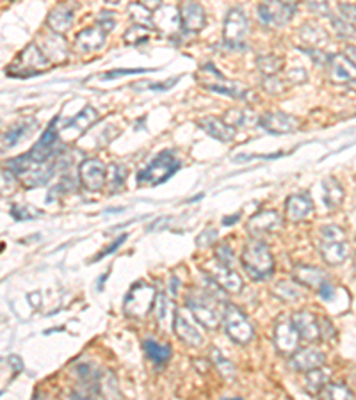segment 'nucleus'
Segmentation results:
<instances>
[{"instance_id":"obj_40","label":"nucleus","mask_w":356,"mask_h":400,"mask_svg":"<svg viewBox=\"0 0 356 400\" xmlns=\"http://www.w3.org/2000/svg\"><path fill=\"white\" fill-rule=\"evenodd\" d=\"M223 119L230 126L237 129V126H244V125H249V123H253V114H252V111L234 109V111H228L227 114H225Z\"/></svg>"},{"instance_id":"obj_47","label":"nucleus","mask_w":356,"mask_h":400,"mask_svg":"<svg viewBox=\"0 0 356 400\" xmlns=\"http://www.w3.org/2000/svg\"><path fill=\"white\" fill-rule=\"evenodd\" d=\"M262 86H264V90L271 94H281L285 91V82L281 79H278V75L266 77L262 82Z\"/></svg>"},{"instance_id":"obj_22","label":"nucleus","mask_w":356,"mask_h":400,"mask_svg":"<svg viewBox=\"0 0 356 400\" xmlns=\"http://www.w3.org/2000/svg\"><path fill=\"white\" fill-rule=\"evenodd\" d=\"M292 279H294L296 283H299V285L317 290L320 288L323 283L328 281L323 269L313 267V265H296V267L292 269Z\"/></svg>"},{"instance_id":"obj_18","label":"nucleus","mask_w":356,"mask_h":400,"mask_svg":"<svg viewBox=\"0 0 356 400\" xmlns=\"http://www.w3.org/2000/svg\"><path fill=\"white\" fill-rule=\"evenodd\" d=\"M328 73L331 82L335 84H347L356 80V66L344 54L331 55L328 59Z\"/></svg>"},{"instance_id":"obj_31","label":"nucleus","mask_w":356,"mask_h":400,"mask_svg":"<svg viewBox=\"0 0 356 400\" xmlns=\"http://www.w3.org/2000/svg\"><path fill=\"white\" fill-rule=\"evenodd\" d=\"M273 293L284 303H298L303 297L301 288L296 285L294 281H287V279H281V281L274 283Z\"/></svg>"},{"instance_id":"obj_49","label":"nucleus","mask_w":356,"mask_h":400,"mask_svg":"<svg viewBox=\"0 0 356 400\" xmlns=\"http://www.w3.org/2000/svg\"><path fill=\"white\" fill-rule=\"evenodd\" d=\"M319 329H320V338L323 340H331L335 336V329L331 325V322L326 317L319 318Z\"/></svg>"},{"instance_id":"obj_8","label":"nucleus","mask_w":356,"mask_h":400,"mask_svg":"<svg viewBox=\"0 0 356 400\" xmlns=\"http://www.w3.org/2000/svg\"><path fill=\"white\" fill-rule=\"evenodd\" d=\"M50 66L52 63L41 52V48L36 47V45H29L6 72L9 75H34V73L38 75V73L43 72V70H48Z\"/></svg>"},{"instance_id":"obj_24","label":"nucleus","mask_w":356,"mask_h":400,"mask_svg":"<svg viewBox=\"0 0 356 400\" xmlns=\"http://www.w3.org/2000/svg\"><path fill=\"white\" fill-rule=\"evenodd\" d=\"M198 125L203 132L209 134V136L214 137V139L221 141V143H228V141H232L235 137L234 126L228 125L225 119L214 118V116H207V118L200 119Z\"/></svg>"},{"instance_id":"obj_26","label":"nucleus","mask_w":356,"mask_h":400,"mask_svg":"<svg viewBox=\"0 0 356 400\" xmlns=\"http://www.w3.org/2000/svg\"><path fill=\"white\" fill-rule=\"evenodd\" d=\"M48 27L54 34H65L66 31H70L73 23V8L70 4H59L48 13V20H47Z\"/></svg>"},{"instance_id":"obj_42","label":"nucleus","mask_w":356,"mask_h":400,"mask_svg":"<svg viewBox=\"0 0 356 400\" xmlns=\"http://www.w3.org/2000/svg\"><path fill=\"white\" fill-rule=\"evenodd\" d=\"M153 311H155V317H157L158 324L164 325L169 318V311H171L169 301L164 293H157V299H155V304H153Z\"/></svg>"},{"instance_id":"obj_23","label":"nucleus","mask_w":356,"mask_h":400,"mask_svg":"<svg viewBox=\"0 0 356 400\" xmlns=\"http://www.w3.org/2000/svg\"><path fill=\"white\" fill-rule=\"evenodd\" d=\"M292 324L298 329L299 336L306 342H317L320 338L319 320L310 311H298L292 315Z\"/></svg>"},{"instance_id":"obj_4","label":"nucleus","mask_w":356,"mask_h":400,"mask_svg":"<svg viewBox=\"0 0 356 400\" xmlns=\"http://www.w3.org/2000/svg\"><path fill=\"white\" fill-rule=\"evenodd\" d=\"M189 311L195 315L196 320L202 325H205L207 329H217L221 324L223 315L217 311L216 301L205 290H191L185 297Z\"/></svg>"},{"instance_id":"obj_32","label":"nucleus","mask_w":356,"mask_h":400,"mask_svg":"<svg viewBox=\"0 0 356 400\" xmlns=\"http://www.w3.org/2000/svg\"><path fill=\"white\" fill-rule=\"evenodd\" d=\"M319 400H355V393L344 382H328L317 395Z\"/></svg>"},{"instance_id":"obj_35","label":"nucleus","mask_w":356,"mask_h":400,"mask_svg":"<svg viewBox=\"0 0 356 400\" xmlns=\"http://www.w3.org/2000/svg\"><path fill=\"white\" fill-rule=\"evenodd\" d=\"M97 119H98V112L95 111L91 105H87V107H84V111L80 112L79 116H75L73 119H70L65 126L66 129H75L77 132H84V130L90 129V126L93 125Z\"/></svg>"},{"instance_id":"obj_46","label":"nucleus","mask_w":356,"mask_h":400,"mask_svg":"<svg viewBox=\"0 0 356 400\" xmlns=\"http://www.w3.org/2000/svg\"><path fill=\"white\" fill-rule=\"evenodd\" d=\"M330 20H331V27H333L335 33H337L340 38H349L355 34V29H352L349 23H345L340 16H335V18L333 16H330Z\"/></svg>"},{"instance_id":"obj_54","label":"nucleus","mask_w":356,"mask_h":400,"mask_svg":"<svg viewBox=\"0 0 356 400\" xmlns=\"http://www.w3.org/2000/svg\"><path fill=\"white\" fill-rule=\"evenodd\" d=\"M308 8L312 9V11H317L319 15H324V16H330V8H328L326 2H310Z\"/></svg>"},{"instance_id":"obj_7","label":"nucleus","mask_w":356,"mask_h":400,"mask_svg":"<svg viewBox=\"0 0 356 400\" xmlns=\"http://www.w3.org/2000/svg\"><path fill=\"white\" fill-rule=\"evenodd\" d=\"M155 299H157V293H155L153 286L146 285V283H136L126 293L123 311L132 318H143L153 308Z\"/></svg>"},{"instance_id":"obj_39","label":"nucleus","mask_w":356,"mask_h":400,"mask_svg":"<svg viewBox=\"0 0 356 400\" xmlns=\"http://www.w3.org/2000/svg\"><path fill=\"white\" fill-rule=\"evenodd\" d=\"M210 360H212V363L216 364V368L221 372L223 377L235 379V367L232 364V361H228L227 357H225L220 350L214 349V347L210 349Z\"/></svg>"},{"instance_id":"obj_41","label":"nucleus","mask_w":356,"mask_h":400,"mask_svg":"<svg viewBox=\"0 0 356 400\" xmlns=\"http://www.w3.org/2000/svg\"><path fill=\"white\" fill-rule=\"evenodd\" d=\"M123 40H125L126 45L146 43V41L150 40V31H148V27L134 26V27H130L129 31H126L125 36H123Z\"/></svg>"},{"instance_id":"obj_57","label":"nucleus","mask_w":356,"mask_h":400,"mask_svg":"<svg viewBox=\"0 0 356 400\" xmlns=\"http://www.w3.org/2000/svg\"><path fill=\"white\" fill-rule=\"evenodd\" d=\"M33 400H54L52 399L50 395H47V393H43V391H38L36 395H34V399Z\"/></svg>"},{"instance_id":"obj_53","label":"nucleus","mask_w":356,"mask_h":400,"mask_svg":"<svg viewBox=\"0 0 356 400\" xmlns=\"http://www.w3.org/2000/svg\"><path fill=\"white\" fill-rule=\"evenodd\" d=\"M139 72H143V70H114V72H109L107 75H102V79L111 80V79H116V77H119V75H130V73H139Z\"/></svg>"},{"instance_id":"obj_14","label":"nucleus","mask_w":356,"mask_h":400,"mask_svg":"<svg viewBox=\"0 0 356 400\" xmlns=\"http://www.w3.org/2000/svg\"><path fill=\"white\" fill-rule=\"evenodd\" d=\"M259 125L269 134H291L299 129V121L287 112H267L259 118Z\"/></svg>"},{"instance_id":"obj_50","label":"nucleus","mask_w":356,"mask_h":400,"mask_svg":"<svg viewBox=\"0 0 356 400\" xmlns=\"http://www.w3.org/2000/svg\"><path fill=\"white\" fill-rule=\"evenodd\" d=\"M216 237H217V233H216V229H207V232H203L202 235L198 237V246H210V244L216 240Z\"/></svg>"},{"instance_id":"obj_17","label":"nucleus","mask_w":356,"mask_h":400,"mask_svg":"<svg viewBox=\"0 0 356 400\" xmlns=\"http://www.w3.org/2000/svg\"><path fill=\"white\" fill-rule=\"evenodd\" d=\"M153 27L164 34H175L182 27L180 8L176 6H161L153 11Z\"/></svg>"},{"instance_id":"obj_27","label":"nucleus","mask_w":356,"mask_h":400,"mask_svg":"<svg viewBox=\"0 0 356 400\" xmlns=\"http://www.w3.org/2000/svg\"><path fill=\"white\" fill-rule=\"evenodd\" d=\"M299 36H301V41L306 45V48H312V50H320L328 43V33L313 22L303 23L301 29H299Z\"/></svg>"},{"instance_id":"obj_30","label":"nucleus","mask_w":356,"mask_h":400,"mask_svg":"<svg viewBox=\"0 0 356 400\" xmlns=\"http://www.w3.org/2000/svg\"><path fill=\"white\" fill-rule=\"evenodd\" d=\"M330 368L326 367H319L310 372H305V377H303L305 391L310 393V395H319L324 386L328 384V381H330Z\"/></svg>"},{"instance_id":"obj_3","label":"nucleus","mask_w":356,"mask_h":400,"mask_svg":"<svg viewBox=\"0 0 356 400\" xmlns=\"http://www.w3.org/2000/svg\"><path fill=\"white\" fill-rule=\"evenodd\" d=\"M178 169H180V158L176 157L173 151H162L137 175V183L155 187L171 178Z\"/></svg>"},{"instance_id":"obj_34","label":"nucleus","mask_w":356,"mask_h":400,"mask_svg":"<svg viewBox=\"0 0 356 400\" xmlns=\"http://www.w3.org/2000/svg\"><path fill=\"white\" fill-rule=\"evenodd\" d=\"M143 347L146 356L150 357L155 364L168 363L169 357H171V347L166 345V343L162 345V343H157L155 340H144Z\"/></svg>"},{"instance_id":"obj_52","label":"nucleus","mask_w":356,"mask_h":400,"mask_svg":"<svg viewBox=\"0 0 356 400\" xmlns=\"http://www.w3.org/2000/svg\"><path fill=\"white\" fill-rule=\"evenodd\" d=\"M319 296H320V299L331 301L335 296V286H331L328 281L323 283V285H320V288H319Z\"/></svg>"},{"instance_id":"obj_12","label":"nucleus","mask_w":356,"mask_h":400,"mask_svg":"<svg viewBox=\"0 0 356 400\" xmlns=\"http://www.w3.org/2000/svg\"><path fill=\"white\" fill-rule=\"evenodd\" d=\"M299 336L298 329L292 324V318H281L274 325V347H276L278 352L281 354H292L298 350L299 347Z\"/></svg>"},{"instance_id":"obj_45","label":"nucleus","mask_w":356,"mask_h":400,"mask_svg":"<svg viewBox=\"0 0 356 400\" xmlns=\"http://www.w3.org/2000/svg\"><path fill=\"white\" fill-rule=\"evenodd\" d=\"M216 260L220 264L227 265V267L234 269V251L227 246V244H221V246L216 247Z\"/></svg>"},{"instance_id":"obj_20","label":"nucleus","mask_w":356,"mask_h":400,"mask_svg":"<svg viewBox=\"0 0 356 400\" xmlns=\"http://www.w3.org/2000/svg\"><path fill=\"white\" fill-rule=\"evenodd\" d=\"M173 329H175V335L178 336V340H182L185 345L198 347L203 343L202 333L196 329V325L180 310L176 311L175 317H173Z\"/></svg>"},{"instance_id":"obj_43","label":"nucleus","mask_w":356,"mask_h":400,"mask_svg":"<svg viewBox=\"0 0 356 400\" xmlns=\"http://www.w3.org/2000/svg\"><path fill=\"white\" fill-rule=\"evenodd\" d=\"M11 215L15 219H22V221H27V219H34L40 217L41 210H36V208L29 207V205H13L11 207Z\"/></svg>"},{"instance_id":"obj_51","label":"nucleus","mask_w":356,"mask_h":400,"mask_svg":"<svg viewBox=\"0 0 356 400\" xmlns=\"http://www.w3.org/2000/svg\"><path fill=\"white\" fill-rule=\"evenodd\" d=\"M306 79H308V77H306V72L303 68H294L288 72V80H291L292 84H301L305 82Z\"/></svg>"},{"instance_id":"obj_13","label":"nucleus","mask_w":356,"mask_h":400,"mask_svg":"<svg viewBox=\"0 0 356 400\" xmlns=\"http://www.w3.org/2000/svg\"><path fill=\"white\" fill-rule=\"evenodd\" d=\"M207 271H209L207 274L214 279V283L220 288L227 290L230 293H239L242 290V278L232 267H227V265L214 260L212 264L207 265Z\"/></svg>"},{"instance_id":"obj_28","label":"nucleus","mask_w":356,"mask_h":400,"mask_svg":"<svg viewBox=\"0 0 356 400\" xmlns=\"http://www.w3.org/2000/svg\"><path fill=\"white\" fill-rule=\"evenodd\" d=\"M41 52H43L45 55H47V59L50 63L54 61H65L66 58H68V47H66V41L63 40L59 34H48V36L43 38V41H41Z\"/></svg>"},{"instance_id":"obj_44","label":"nucleus","mask_w":356,"mask_h":400,"mask_svg":"<svg viewBox=\"0 0 356 400\" xmlns=\"http://www.w3.org/2000/svg\"><path fill=\"white\" fill-rule=\"evenodd\" d=\"M338 13H340V18L356 31V6L347 4V2L338 4Z\"/></svg>"},{"instance_id":"obj_55","label":"nucleus","mask_w":356,"mask_h":400,"mask_svg":"<svg viewBox=\"0 0 356 400\" xmlns=\"http://www.w3.org/2000/svg\"><path fill=\"white\" fill-rule=\"evenodd\" d=\"M125 240H126V235H122V237H119V239H116V240H114V242H112V246H111V247H107V249H105V251H104V253H100V254H98V256H97V258H95V260H100V258H102V256H104V254H109V253H112V251H114V249H118V247H119V246H122V244H123V242H125Z\"/></svg>"},{"instance_id":"obj_37","label":"nucleus","mask_w":356,"mask_h":400,"mask_svg":"<svg viewBox=\"0 0 356 400\" xmlns=\"http://www.w3.org/2000/svg\"><path fill=\"white\" fill-rule=\"evenodd\" d=\"M126 168L125 166H119V164H111L107 166V187L111 193H119L125 185V180H126Z\"/></svg>"},{"instance_id":"obj_15","label":"nucleus","mask_w":356,"mask_h":400,"mask_svg":"<svg viewBox=\"0 0 356 400\" xmlns=\"http://www.w3.org/2000/svg\"><path fill=\"white\" fill-rule=\"evenodd\" d=\"M284 226V217L278 210H262L259 214L253 215L248 221V232L252 233L255 239H259L264 233H273Z\"/></svg>"},{"instance_id":"obj_2","label":"nucleus","mask_w":356,"mask_h":400,"mask_svg":"<svg viewBox=\"0 0 356 400\" xmlns=\"http://www.w3.org/2000/svg\"><path fill=\"white\" fill-rule=\"evenodd\" d=\"M317 249L328 265H342L349 256V242L344 229L335 225L320 228Z\"/></svg>"},{"instance_id":"obj_9","label":"nucleus","mask_w":356,"mask_h":400,"mask_svg":"<svg viewBox=\"0 0 356 400\" xmlns=\"http://www.w3.org/2000/svg\"><path fill=\"white\" fill-rule=\"evenodd\" d=\"M248 36V18L241 8L228 11L223 27V41L230 48H242Z\"/></svg>"},{"instance_id":"obj_11","label":"nucleus","mask_w":356,"mask_h":400,"mask_svg":"<svg viewBox=\"0 0 356 400\" xmlns=\"http://www.w3.org/2000/svg\"><path fill=\"white\" fill-rule=\"evenodd\" d=\"M79 178L87 190L98 193L107 185V166L98 158H86L79 168Z\"/></svg>"},{"instance_id":"obj_16","label":"nucleus","mask_w":356,"mask_h":400,"mask_svg":"<svg viewBox=\"0 0 356 400\" xmlns=\"http://www.w3.org/2000/svg\"><path fill=\"white\" fill-rule=\"evenodd\" d=\"M313 214V201L310 194L306 193H296L287 198L285 201V215L288 221L301 222L306 221L310 215Z\"/></svg>"},{"instance_id":"obj_21","label":"nucleus","mask_w":356,"mask_h":400,"mask_svg":"<svg viewBox=\"0 0 356 400\" xmlns=\"http://www.w3.org/2000/svg\"><path fill=\"white\" fill-rule=\"evenodd\" d=\"M324 361H326V356L323 350L315 349V347H306V349L292 354L291 367L298 372H310L313 368L324 367Z\"/></svg>"},{"instance_id":"obj_36","label":"nucleus","mask_w":356,"mask_h":400,"mask_svg":"<svg viewBox=\"0 0 356 400\" xmlns=\"http://www.w3.org/2000/svg\"><path fill=\"white\" fill-rule=\"evenodd\" d=\"M257 68L264 77H276L278 72L284 68V59L278 55H259L257 58Z\"/></svg>"},{"instance_id":"obj_48","label":"nucleus","mask_w":356,"mask_h":400,"mask_svg":"<svg viewBox=\"0 0 356 400\" xmlns=\"http://www.w3.org/2000/svg\"><path fill=\"white\" fill-rule=\"evenodd\" d=\"M97 26H100L102 29L105 31V33H111L112 29H114V26H116V22H114V18H112V13H105V11H102L100 13V16H98V22H97Z\"/></svg>"},{"instance_id":"obj_25","label":"nucleus","mask_w":356,"mask_h":400,"mask_svg":"<svg viewBox=\"0 0 356 400\" xmlns=\"http://www.w3.org/2000/svg\"><path fill=\"white\" fill-rule=\"evenodd\" d=\"M105 33L100 26H95L90 27V29H84L82 33L77 34L75 38V45H77V50L80 52H97L104 47L105 43Z\"/></svg>"},{"instance_id":"obj_10","label":"nucleus","mask_w":356,"mask_h":400,"mask_svg":"<svg viewBox=\"0 0 356 400\" xmlns=\"http://www.w3.org/2000/svg\"><path fill=\"white\" fill-rule=\"evenodd\" d=\"M298 4L294 2H262L259 4V18L264 26L267 27H281L287 22H291L292 16L296 15Z\"/></svg>"},{"instance_id":"obj_1","label":"nucleus","mask_w":356,"mask_h":400,"mask_svg":"<svg viewBox=\"0 0 356 400\" xmlns=\"http://www.w3.org/2000/svg\"><path fill=\"white\" fill-rule=\"evenodd\" d=\"M241 261L244 271L248 272L249 278L255 281H262L273 276L274 260L271 254L269 246L260 239H249L242 249Z\"/></svg>"},{"instance_id":"obj_33","label":"nucleus","mask_w":356,"mask_h":400,"mask_svg":"<svg viewBox=\"0 0 356 400\" xmlns=\"http://www.w3.org/2000/svg\"><path fill=\"white\" fill-rule=\"evenodd\" d=\"M323 196H324V205L328 208H337L340 207L342 200H344V190H342L340 183L335 178H326L323 182Z\"/></svg>"},{"instance_id":"obj_56","label":"nucleus","mask_w":356,"mask_h":400,"mask_svg":"<svg viewBox=\"0 0 356 400\" xmlns=\"http://www.w3.org/2000/svg\"><path fill=\"white\" fill-rule=\"evenodd\" d=\"M344 55L349 59V61L352 63V65L356 66V47H355V45H349V47L345 48V54Z\"/></svg>"},{"instance_id":"obj_6","label":"nucleus","mask_w":356,"mask_h":400,"mask_svg":"<svg viewBox=\"0 0 356 400\" xmlns=\"http://www.w3.org/2000/svg\"><path fill=\"white\" fill-rule=\"evenodd\" d=\"M223 328L227 335L239 345H248L255 336L252 322L246 318V315L234 304H225L223 310Z\"/></svg>"},{"instance_id":"obj_19","label":"nucleus","mask_w":356,"mask_h":400,"mask_svg":"<svg viewBox=\"0 0 356 400\" xmlns=\"http://www.w3.org/2000/svg\"><path fill=\"white\" fill-rule=\"evenodd\" d=\"M180 16H182V29L189 34L200 33L207 23L205 9L196 2H184L180 4Z\"/></svg>"},{"instance_id":"obj_29","label":"nucleus","mask_w":356,"mask_h":400,"mask_svg":"<svg viewBox=\"0 0 356 400\" xmlns=\"http://www.w3.org/2000/svg\"><path fill=\"white\" fill-rule=\"evenodd\" d=\"M36 126H38V121L34 118L22 119V121H18L16 125H13L11 129H8V132H6L4 137H2V143H4V146H8V148L16 146L20 141L26 139L27 136H31Z\"/></svg>"},{"instance_id":"obj_58","label":"nucleus","mask_w":356,"mask_h":400,"mask_svg":"<svg viewBox=\"0 0 356 400\" xmlns=\"http://www.w3.org/2000/svg\"><path fill=\"white\" fill-rule=\"evenodd\" d=\"M239 221V214H235L234 217H230V219H225V225H232V222H237Z\"/></svg>"},{"instance_id":"obj_5","label":"nucleus","mask_w":356,"mask_h":400,"mask_svg":"<svg viewBox=\"0 0 356 400\" xmlns=\"http://www.w3.org/2000/svg\"><path fill=\"white\" fill-rule=\"evenodd\" d=\"M198 82L202 84L205 90L214 91V93L228 94L232 98H246L248 97V91L241 86V84L234 82V80H228L212 63H207L198 73Z\"/></svg>"},{"instance_id":"obj_38","label":"nucleus","mask_w":356,"mask_h":400,"mask_svg":"<svg viewBox=\"0 0 356 400\" xmlns=\"http://www.w3.org/2000/svg\"><path fill=\"white\" fill-rule=\"evenodd\" d=\"M129 11L132 15V20H136V26H143V27H153V13L139 2V4H130Z\"/></svg>"}]
</instances>
